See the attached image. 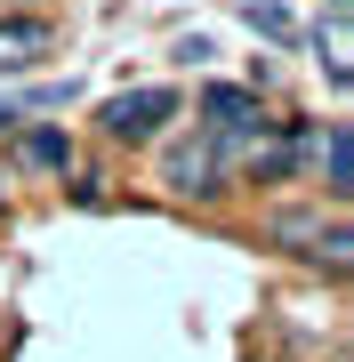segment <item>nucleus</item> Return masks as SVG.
I'll use <instances>...</instances> for the list:
<instances>
[{
    "mask_svg": "<svg viewBox=\"0 0 354 362\" xmlns=\"http://www.w3.org/2000/svg\"><path fill=\"white\" fill-rule=\"evenodd\" d=\"M0 202H8V194H0Z\"/></svg>",
    "mask_w": 354,
    "mask_h": 362,
    "instance_id": "obj_12",
    "label": "nucleus"
},
{
    "mask_svg": "<svg viewBox=\"0 0 354 362\" xmlns=\"http://www.w3.org/2000/svg\"><path fill=\"white\" fill-rule=\"evenodd\" d=\"M170 113H177V89H121V97L105 105V137H121V145H145V137H153Z\"/></svg>",
    "mask_w": 354,
    "mask_h": 362,
    "instance_id": "obj_1",
    "label": "nucleus"
},
{
    "mask_svg": "<svg viewBox=\"0 0 354 362\" xmlns=\"http://www.w3.org/2000/svg\"><path fill=\"white\" fill-rule=\"evenodd\" d=\"M16 121H25V113H16V105H0V129H16Z\"/></svg>",
    "mask_w": 354,
    "mask_h": 362,
    "instance_id": "obj_10",
    "label": "nucleus"
},
{
    "mask_svg": "<svg viewBox=\"0 0 354 362\" xmlns=\"http://www.w3.org/2000/svg\"><path fill=\"white\" fill-rule=\"evenodd\" d=\"M201 113H210V137H249V129H266V113H258V97H249V89H201Z\"/></svg>",
    "mask_w": 354,
    "mask_h": 362,
    "instance_id": "obj_3",
    "label": "nucleus"
},
{
    "mask_svg": "<svg viewBox=\"0 0 354 362\" xmlns=\"http://www.w3.org/2000/svg\"><path fill=\"white\" fill-rule=\"evenodd\" d=\"M274 242H322V218H274Z\"/></svg>",
    "mask_w": 354,
    "mask_h": 362,
    "instance_id": "obj_8",
    "label": "nucleus"
},
{
    "mask_svg": "<svg viewBox=\"0 0 354 362\" xmlns=\"http://www.w3.org/2000/svg\"><path fill=\"white\" fill-rule=\"evenodd\" d=\"M314 153H322V185L346 202V185H354V129H346V121H330V129L314 137Z\"/></svg>",
    "mask_w": 354,
    "mask_h": 362,
    "instance_id": "obj_5",
    "label": "nucleus"
},
{
    "mask_svg": "<svg viewBox=\"0 0 354 362\" xmlns=\"http://www.w3.org/2000/svg\"><path fill=\"white\" fill-rule=\"evenodd\" d=\"M49 49H57V33L40 25V16H0V73H25Z\"/></svg>",
    "mask_w": 354,
    "mask_h": 362,
    "instance_id": "obj_2",
    "label": "nucleus"
},
{
    "mask_svg": "<svg viewBox=\"0 0 354 362\" xmlns=\"http://www.w3.org/2000/svg\"><path fill=\"white\" fill-rule=\"evenodd\" d=\"M16 161L25 169H73V137L65 129H25L16 137Z\"/></svg>",
    "mask_w": 354,
    "mask_h": 362,
    "instance_id": "obj_6",
    "label": "nucleus"
},
{
    "mask_svg": "<svg viewBox=\"0 0 354 362\" xmlns=\"http://www.w3.org/2000/svg\"><path fill=\"white\" fill-rule=\"evenodd\" d=\"M170 185H177V194H218V137L177 145V153H170Z\"/></svg>",
    "mask_w": 354,
    "mask_h": 362,
    "instance_id": "obj_4",
    "label": "nucleus"
},
{
    "mask_svg": "<svg viewBox=\"0 0 354 362\" xmlns=\"http://www.w3.org/2000/svg\"><path fill=\"white\" fill-rule=\"evenodd\" d=\"M322 65H330V81L346 89V25H338V8H330V33H322Z\"/></svg>",
    "mask_w": 354,
    "mask_h": 362,
    "instance_id": "obj_7",
    "label": "nucleus"
},
{
    "mask_svg": "<svg viewBox=\"0 0 354 362\" xmlns=\"http://www.w3.org/2000/svg\"><path fill=\"white\" fill-rule=\"evenodd\" d=\"M249 25H258V33H290V16L274 8V0H249Z\"/></svg>",
    "mask_w": 354,
    "mask_h": 362,
    "instance_id": "obj_9",
    "label": "nucleus"
},
{
    "mask_svg": "<svg viewBox=\"0 0 354 362\" xmlns=\"http://www.w3.org/2000/svg\"><path fill=\"white\" fill-rule=\"evenodd\" d=\"M330 8H338V16H346V0H330Z\"/></svg>",
    "mask_w": 354,
    "mask_h": 362,
    "instance_id": "obj_11",
    "label": "nucleus"
}]
</instances>
